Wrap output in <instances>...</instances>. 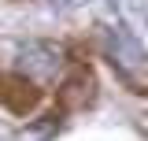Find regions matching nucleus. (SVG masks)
Returning <instances> with one entry per match:
<instances>
[{
  "label": "nucleus",
  "instance_id": "f257e3e1",
  "mask_svg": "<svg viewBox=\"0 0 148 141\" xmlns=\"http://www.w3.org/2000/svg\"><path fill=\"white\" fill-rule=\"evenodd\" d=\"M100 37H104V56L115 67V74L133 93H148V52L137 45V37H130L122 26H104Z\"/></svg>",
  "mask_w": 148,
  "mask_h": 141
},
{
  "label": "nucleus",
  "instance_id": "423d86ee",
  "mask_svg": "<svg viewBox=\"0 0 148 141\" xmlns=\"http://www.w3.org/2000/svg\"><path fill=\"white\" fill-rule=\"evenodd\" d=\"M56 4H63V8H71V4H78V0H56Z\"/></svg>",
  "mask_w": 148,
  "mask_h": 141
},
{
  "label": "nucleus",
  "instance_id": "f03ea898",
  "mask_svg": "<svg viewBox=\"0 0 148 141\" xmlns=\"http://www.w3.org/2000/svg\"><path fill=\"white\" fill-rule=\"evenodd\" d=\"M59 67H63V52H59V45H52V41H26L18 48V78H26L30 86L34 82L48 86Z\"/></svg>",
  "mask_w": 148,
  "mask_h": 141
},
{
  "label": "nucleus",
  "instance_id": "39448f33",
  "mask_svg": "<svg viewBox=\"0 0 148 141\" xmlns=\"http://www.w3.org/2000/svg\"><path fill=\"white\" fill-rule=\"evenodd\" d=\"M56 134H59V119L48 115V119H34V123H26V126L15 134V141H52Z\"/></svg>",
  "mask_w": 148,
  "mask_h": 141
},
{
  "label": "nucleus",
  "instance_id": "20e7f679",
  "mask_svg": "<svg viewBox=\"0 0 148 141\" xmlns=\"http://www.w3.org/2000/svg\"><path fill=\"white\" fill-rule=\"evenodd\" d=\"M0 100L11 111H26V108L37 104V89L26 78H8V82H0Z\"/></svg>",
  "mask_w": 148,
  "mask_h": 141
},
{
  "label": "nucleus",
  "instance_id": "0eeeda50",
  "mask_svg": "<svg viewBox=\"0 0 148 141\" xmlns=\"http://www.w3.org/2000/svg\"><path fill=\"white\" fill-rule=\"evenodd\" d=\"M108 4H115V0H108Z\"/></svg>",
  "mask_w": 148,
  "mask_h": 141
},
{
  "label": "nucleus",
  "instance_id": "7ed1b4c3",
  "mask_svg": "<svg viewBox=\"0 0 148 141\" xmlns=\"http://www.w3.org/2000/svg\"><path fill=\"white\" fill-rule=\"evenodd\" d=\"M56 100H59L63 111H82V108H89L92 100H96V78H92L89 70H74L71 78L59 86Z\"/></svg>",
  "mask_w": 148,
  "mask_h": 141
}]
</instances>
